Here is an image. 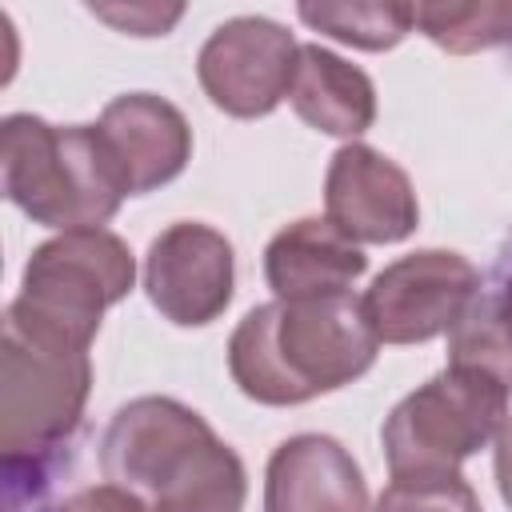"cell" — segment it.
Listing matches in <instances>:
<instances>
[{
    "instance_id": "cell-3",
    "label": "cell",
    "mask_w": 512,
    "mask_h": 512,
    "mask_svg": "<svg viewBox=\"0 0 512 512\" xmlns=\"http://www.w3.org/2000/svg\"><path fill=\"white\" fill-rule=\"evenodd\" d=\"M0 180L4 196L32 220L56 232L108 224L128 184L96 124L56 128L32 112L0 124Z\"/></svg>"
},
{
    "instance_id": "cell-14",
    "label": "cell",
    "mask_w": 512,
    "mask_h": 512,
    "mask_svg": "<svg viewBox=\"0 0 512 512\" xmlns=\"http://www.w3.org/2000/svg\"><path fill=\"white\" fill-rule=\"evenodd\" d=\"M288 100L296 116L324 136H360L376 120L372 80L320 44H300V64Z\"/></svg>"
},
{
    "instance_id": "cell-20",
    "label": "cell",
    "mask_w": 512,
    "mask_h": 512,
    "mask_svg": "<svg viewBox=\"0 0 512 512\" xmlns=\"http://www.w3.org/2000/svg\"><path fill=\"white\" fill-rule=\"evenodd\" d=\"M52 512H148V504L132 492V488H120V484H88V488H76L72 496H64Z\"/></svg>"
},
{
    "instance_id": "cell-15",
    "label": "cell",
    "mask_w": 512,
    "mask_h": 512,
    "mask_svg": "<svg viewBox=\"0 0 512 512\" xmlns=\"http://www.w3.org/2000/svg\"><path fill=\"white\" fill-rule=\"evenodd\" d=\"M448 364L476 368L512 392V276L500 288L480 292L448 332Z\"/></svg>"
},
{
    "instance_id": "cell-5",
    "label": "cell",
    "mask_w": 512,
    "mask_h": 512,
    "mask_svg": "<svg viewBox=\"0 0 512 512\" xmlns=\"http://www.w3.org/2000/svg\"><path fill=\"white\" fill-rule=\"evenodd\" d=\"M508 388L476 368L448 364L408 392L384 420V460L392 480L456 476L468 456L496 440L508 420Z\"/></svg>"
},
{
    "instance_id": "cell-19",
    "label": "cell",
    "mask_w": 512,
    "mask_h": 512,
    "mask_svg": "<svg viewBox=\"0 0 512 512\" xmlns=\"http://www.w3.org/2000/svg\"><path fill=\"white\" fill-rule=\"evenodd\" d=\"M88 12L128 36H164L184 16V4H168V8H160V4H92Z\"/></svg>"
},
{
    "instance_id": "cell-2",
    "label": "cell",
    "mask_w": 512,
    "mask_h": 512,
    "mask_svg": "<svg viewBox=\"0 0 512 512\" xmlns=\"http://www.w3.org/2000/svg\"><path fill=\"white\" fill-rule=\"evenodd\" d=\"M104 480L132 488L148 512H244V460L200 412L172 396H136L104 428Z\"/></svg>"
},
{
    "instance_id": "cell-6",
    "label": "cell",
    "mask_w": 512,
    "mask_h": 512,
    "mask_svg": "<svg viewBox=\"0 0 512 512\" xmlns=\"http://www.w3.org/2000/svg\"><path fill=\"white\" fill-rule=\"evenodd\" d=\"M92 392V356L0 332V448L8 464L36 460L64 444Z\"/></svg>"
},
{
    "instance_id": "cell-1",
    "label": "cell",
    "mask_w": 512,
    "mask_h": 512,
    "mask_svg": "<svg viewBox=\"0 0 512 512\" xmlns=\"http://www.w3.org/2000/svg\"><path fill=\"white\" fill-rule=\"evenodd\" d=\"M376 348L380 340L352 292L268 300L236 324L228 372L248 400L288 408L360 380L376 364Z\"/></svg>"
},
{
    "instance_id": "cell-10",
    "label": "cell",
    "mask_w": 512,
    "mask_h": 512,
    "mask_svg": "<svg viewBox=\"0 0 512 512\" xmlns=\"http://www.w3.org/2000/svg\"><path fill=\"white\" fill-rule=\"evenodd\" d=\"M328 220L352 244H396L416 232L420 204L408 172L368 144H344L324 176Z\"/></svg>"
},
{
    "instance_id": "cell-7",
    "label": "cell",
    "mask_w": 512,
    "mask_h": 512,
    "mask_svg": "<svg viewBox=\"0 0 512 512\" xmlns=\"http://www.w3.org/2000/svg\"><path fill=\"white\" fill-rule=\"evenodd\" d=\"M480 296L472 260L448 248H420L388 264L360 296L380 344H424L460 324Z\"/></svg>"
},
{
    "instance_id": "cell-4",
    "label": "cell",
    "mask_w": 512,
    "mask_h": 512,
    "mask_svg": "<svg viewBox=\"0 0 512 512\" xmlns=\"http://www.w3.org/2000/svg\"><path fill=\"white\" fill-rule=\"evenodd\" d=\"M132 280L136 260L116 232H60L32 248L4 328L60 352H88L104 312L132 292Z\"/></svg>"
},
{
    "instance_id": "cell-11",
    "label": "cell",
    "mask_w": 512,
    "mask_h": 512,
    "mask_svg": "<svg viewBox=\"0 0 512 512\" xmlns=\"http://www.w3.org/2000/svg\"><path fill=\"white\" fill-rule=\"evenodd\" d=\"M96 128L104 132L128 196H144L184 172L192 160V128L176 104L152 92H124L104 104Z\"/></svg>"
},
{
    "instance_id": "cell-18",
    "label": "cell",
    "mask_w": 512,
    "mask_h": 512,
    "mask_svg": "<svg viewBox=\"0 0 512 512\" xmlns=\"http://www.w3.org/2000/svg\"><path fill=\"white\" fill-rule=\"evenodd\" d=\"M368 512H484L472 484L456 476L440 480H392Z\"/></svg>"
},
{
    "instance_id": "cell-17",
    "label": "cell",
    "mask_w": 512,
    "mask_h": 512,
    "mask_svg": "<svg viewBox=\"0 0 512 512\" xmlns=\"http://www.w3.org/2000/svg\"><path fill=\"white\" fill-rule=\"evenodd\" d=\"M412 8H416V28L444 52L468 56L512 44V4L480 0V4H412Z\"/></svg>"
},
{
    "instance_id": "cell-12",
    "label": "cell",
    "mask_w": 512,
    "mask_h": 512,
    "mask_svg": "<svg viewBox=\"0 0 512 512\" xmlns=\"http://www.w3.org/2000/svg\"><path fill=\"white\" fill-rule=\"evenodd\" d=\"M264 512H368V484L340 440L300 432L268 460Z\"/></svg>"
},
{
    "instance_id": "cell-9",
    "label": "cell",
    "mask_w": 512,
    "mask_h": 512,
    "mask_svg": "<svg viewBox=\"0 0 512 512\" xmlns=\"http://www.w3.org/2000/svg\"><path fill=\"white\" fill-rule=\"evenodd\" d=\"M232 288L236 256L224 232L200 220H180L148 244L144 292L164 320L180 328H204L228 308Z\"/></svg>"
},
{
    "instance_id": "cell-16",
    "label": "cell",
    "mask_w": 512,
    "mask_h": 512,
    "mask_svg": "<svg viewBox=\"0 0 512 512\" xmlns=\"http://www.w3.org/2000/svg\"><path fill=\"white\" fill-rule=\"evenodd\" d=\"M296 16L308 28L364 52L396 48L416 24L412 4H300Z\"/></svg>"
},
{
    "instance_id": "cell-21",
    "label": "cell",
    "mask_w": 512,
    "mask_h": 512,
    "mask_svg": "<svg viewBox=\"0 0 512 512\" xmlns=\"http://www.w3.org/2000/svg\"><path fill=\"white\" fill-rule=\"evenodd\" d=\"M496 488H500V500L512 508V416L504 420V428L496 432Z\"/></svg>"
},
{
    "instance_id": "cell-13",
    "label": "cell",
    "mask_w": 512,
    "mask_h": 512,
    "mask_svg": "<svg viewBox=\"0 0 512 512\" xmlns=\"http://www.w3.org/2000/svg\"><path fill=\"white\" fill-rule=\"evenodd\" d=\"M368 268L360 244H352L328 216H304L280 228L264 248V276L276 300L344 296Z\"/></svg>"
},
{
    "instance_id": "cell-8",
    "label": "cell",
    "mask_w": 512,
    "mask_h": 512,
    "mask_svg": "<svg viewBox=\"0 0 512 512\" xmlns=\"http://www.w3.org/2000/svg\"><path fill=\"white\" fill-rule=\"evenodd\" d=\"M296 64L300 44L284 24L268 16H236L204 40L196 56V76L204 96L220 112L236 120H256L292 92Z\"/></svg>"
}]
</instances>
